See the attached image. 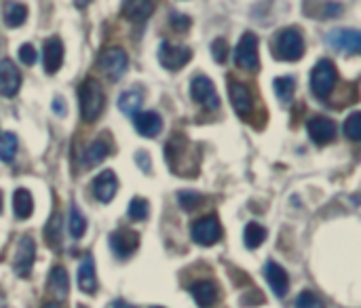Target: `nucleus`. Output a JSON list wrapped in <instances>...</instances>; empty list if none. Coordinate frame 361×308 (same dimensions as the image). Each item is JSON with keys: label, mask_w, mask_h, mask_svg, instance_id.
<instances>
[{"label": "nucleus", "mask_w": 361, "mask_h": 308, "mask_svg": "<svg viewBox=\"0 0 361 308\" xmlns=\"http://www.w3.org/2000/svg\"><path fill=\"white\" fill-rule=\"evenodd\" d=\"M165 159H167L169 169L178 175L190 178L199 171V161L192 152V142L182 133L169 137L165 146Z\"/></svg>", "instance_id": "f257e3e1"}, {"label": "nucleus", "mask_w": 361, "mask_h": 308, "mask_svg": "<svg viewBox=\"0 0 361 308\" xmlns=\"http://www.w3.org/2000/svg\"><path fill=\"white\" fill-rule=\"evenodd\" d=\"M78 104H80V118L85 123H95L102 116L106 108V93L99 80L95 78L82 80V85L78 87Z\"/></svg>", "instance_id": "f03ea898"}, {"label": "nucleus", "mask_w": 361, "mask_h": 308, "mask_svg": "<svg viewBox=\"0 0 361 308\" xmlns=\"http://www.w3.org/2000/svg\"><path fill=\"white\" fill-rule=\"evenodd\" d=\"M305 49H307L305 38H302L300 30H296V27H283L279 34H275L273 47H271L275 59H279V61H298V59H302Z\"/></svg>", "instance_id": "7ed1b4c3"}, {"label": "nucleus", "mask_w": 361, "mask_h": 308, "mask_svg": "<svg viewBox=\"0 0 361 308\" xmlns=\"http://www.w3.org/2000/svg\"><path fill=\"white\" fill-rule=\"evenodd\" d=\"M338 80V72L336 66L330 59H319L311 72V91L317 99H326L332 89L336 87Z\"/></svg>", "instance_id": "20e7f679"}, {"label": "nucleus", "mask_w": 361, "mask_h": 308, "mask_svg": "<svg viewBox=\"0 0 361 308\" xmlns=\"http://www.w3.org/2000/svg\"><path fill=\"white\" fill-rule=\"evenodd\" d=\"M190 237L197 245L209 247L216 245L222 239V224L216 216H203L192 222L190 226Z\"/></svg>", "instance_id": "39448f33"}, {"label": "nucleus", "mask_w": 361, "mask_h": 308, "mask_svg": "<svg viewBox=\"0 0 361 308\" xmlns=\"http://www.w3.org/2000/svg\"><path fill=\"white\" fill-rule=\"evenodd\" d=\"M235 63L245 72H256L260 68L258 57V36L254 32H245L239 38V44L235 49Z\"/></svg>", "instance_id": "423d86ee"}, {"label": "nucleus", "mask_w": 361, "mask_h": 308, "mask_svg": "<svg viewBox=\"0 0 361 308\" xmlns=\"http://www.w3.org/2000/svg\"><path fill=\"white\" fill-rule=\"evenodd\" d=\"M192 59V49L186 44H173L169 40H163L159 44V61L165 70L178 72Z\"/></svg>", "instance_id": "0eeeda50"}, {"label": "nucleus", "mask_w": 361, "mask_h": 308, "mask_svg": "<svg viewBox=\"0 0 361 308\" xmlns=\"http://www.w3.org/2000/svg\"><path fill=\"white\" fill-rule=\"evenodd\" d=\"M99 68L106 76H110L112 82L121 80L129 68V57L121 47H110L99 55Z\"/></svg>", "instance_id": "6e6552de"}, {"label": "nucleus", "mask_w": 361, "mask_h": 308, "mask_svg": "<svg viewBox=\"0 0 361 308\" xmlns=\"http://www.w3.org/2000/svg\"><path fill=\"white\" fill-rule=\"evenodd\" d=\"M36 260V243L32 237H21L13 256V271L19 279H27L32 275Z\"/></svg>", "instance_id": "1a4fd4ad"}, {"label": "nucleus", "mask_w": 361, "mask_h": 308, "mask_svg": "<svg viewBox=\"0 0 361 308\" xmlns=\"http://www.w3.org/2000/svg\"><path fill=\"white\" fill-rule=\"evenodd\" d=\"M108 243H110L112 254L118 260H127V258H131L137 252V247H140V235L135 230H129V228H118V230L110 233Z\"/></svg>", "instance_id": "9d476101"}, {"label": "nucleus", "mask_w": 361, "mask_h": 308, "mask_svg": "<svg viewBox=\"0 0 361 308\" xmlns=\"http://www.w3.org/2000/svg\"><path fill=\"white\" fill-rule=\"evenodd\" d=\"M190 97L207 108V110H216L220 108V97L216 93V85L207 78V76H195L192 82H190Z\"/></svg>", "instance_id": "9b49d317"}, {"label": "nucleus", "mask_w": 361, "mask_h": 308, "mask_svg": "<svg viewBox=\"0 0 361 308\" xmlns=\"http://www.w3.org/2000/svg\"><path fill=\"white\" fill-rule=\"evenodd\" d=\"M330 47H334L341 53L357 55L361 51V34L353 27H336L328 34Z\"/></svg>", "instance_id": "f8f14e48"}, {"label": "nucleus", "mask_w": 361, "mask_h": 308, "mask_svg": "<svg viewBox=\"0 0 361 308\" xmlns=\"http://www.w3.org/2000/svg\"><path fill=\"white\" fill-rule=\"evenodd\" d=\"M190 296L195 298L197 307L199 308H214L220 300V288L216 281L212 279H203V281H197L188 288Z\"/></svg>", "instance_id": "ddd939ff"}, {"label": "nucleus", "mask_w": 361, "mask_h": 308, "mask_svg": "<svg viewBox=\"0 0 361 308\" xmlns=\"http://www.w3.org/2000/svg\"><path fill=\"white\" fill-rule=\"evenodd\" d=\"M21 89V74L17 66L6 57L0 59V95L2 97H15Z\"/></svg>", "instance_id": "4468645a"}, {"label": "nucleus", "mask_w": 361, "mask_h": 308, "mask_svg": "<svg viewBox=\"0 0 361 308\" xmlns=\"http://www.w3.org/2000/svg\"><path fill=\"white\" fill-rule=\"evenodd\" d=\"M63 63V42L59 36H51L42 44V66L47 74H55Z\"/></svg>", "instance_id": "2eb2a0df"}, {"label": "nucleus", "mask_w": 361, "mask_h": 308, "mask_svg": "<svg viewBox=\"0 0 361 308\" xmlns=\"http://www.w3.org/2000/svg\"><path fill=\"white\" fill-rule=\"evenodd\" d=\"M307 131H309V137L317 146H324V144H328V142H332L336 137V125L328 116H315V118H311L309 125H307Z\"/></svg>", "instance_id": "dca6fc26"}, {"label": "nucleus", "mask_w": 361, "mask_h": 308, "mask_svg": "<svg viewBox=\"0 0 361 308\" xmlns=\"http://www.w3.org/2000/svg\"><path fill=\"white\" fill-rule=\"evenodd\" d=\"M116 190H118V180H116V173H114L112 169L102 171V173L93 180V195H95V199H97L99 203H104V205H108V203L114 199Z\"/></svg>", "instance_id": "f3484780"}, {"label": "nucleus", "mask_w": 361, "mask_h": 308, "mask_svg": "<svg viewBox=\"0 0 361 308\" xmlns=\"http://www.w3.org/2000/svg\"><path fill=\"white\" fill-rule=\"evenodd\" d=\"M264 277H267V281H269V285H271V290H273V294L277 298H286L288 296V292H290V277H288L283 266H279L277 262L269 260L267 266H264Z\"/></svg>", "instance_id": "a211bd4d"}, {"label": "nucleus", "mask_w": 361, "mask_h": 308, "mask_svg": "<svg viewBox=\"0 0 361 308\" xmlns=\"http://www.w3.org/2000/svg\"><path fill=\"white\" fill-rule=\"evenodd\" d=\"M133 125H135V131L142 135V137H157L163 129V118L159 112H152V110H146V112H137L133 116Z\"/></svg>", "instance_id": "6ab92c4d"}, {"label": "nucleus", "mask_w": 361, "mask_h": 308, "mask_svg": "<svg viewBox=\"0 0 361 308\" xmlns=\"http://www.w3.org/2000/svg\"><path fill=\"white\" fill-rule=\"evenodd\" d=\"M76 283H78V290L85 292V294H95L97 292V273H95L93 256H85L80 260L78 275H76Z\"/></svg>", "instance_id": "aec40b11"}, {"label": "nucleus", "mask_w": 361, "mask_h": 308, "mask_svg": "<svg viewBox=\"0 0 361 308\" xmlns=\"http://www.w3.org/2000/svg\"><path fill=\"white\" fill-rule=\"evenodd\" d=\"M231 104L237 110V114H250L254 108V97L250 93V89L243 82H231Z\"/></svg>", "instance_id": "412c9836"}, {"label": "nucleus", "mask_w": 361, "mask_h": 308, "mask_svg": "<svg viewBox=\"0 0 361 308\" xmlns=\"http://www.w3.org/2000/svg\"><path fill=\"white\" fill-rule=\"evenodd\" d=\"M49 292L57 300H66L70 294V277L63 266H53L49 273Z\"/></svg>", "instance_id": "4be33fe9"}, {"label": "nucleus", "mask_w": 361, "mask_h": 308, "mask_svg": "<svg viewBox=\"0 0 361 308\" xmlns=\"http://www.w3.org/2000/svg\"><path fill=\"white\" fill-rule=\"evenodd\" d=\"M152 13H154V2H146V0L123 2V15L133 23H144Z\"/></svg>", "instance_id": "5701e85b"}, {"label": "nucleus", "mask_w": 361, "mask_h": 308, "mask_svg": "<svg viewBox=\"0 0 361 308\" xmlns=\"http://www.w3.org/2000/svg\"><path fill=\"white\" fill-rule=\"evenodd\" d=\"M142 104H144V95H142V91H137V89H129V91L121 93V97H118V110H121L125 116H131V118H133L137 112H142V110H140Z\"/></svg>", "instance_id": "b1692460"}, {"label": "nucleus", "mask_w": 361, "mask_h": 308, "mask_svg": "<svg viewBox=\"0 0 361 308\" xmlns=\"http://www.w3.org/2000/svg\"><path fill=\"white\" fill-rule=\"evenodd\" d=\"M13 211L17 220H27L34 211V199L30 195V190L25 188H17L13 195Z\"/></svg>", "instance_id": "393cba45"}, {"label": "nucleus", "mask_w": 361, "mask_h": 308, "mask_svg": "<svg viewBox=\"0 0 361 308\" xmlns=\"http://www.w3.org/2000/svg\"><path fill=\"white\" fill-rule=\"evenodd\" d=\"M44 241L51 250H59L61 245V216L59 211H53L47 226H44Z\"/></svg>", "instance_id": "a878e982"}, {"label": "nucleus", "mask_w": 361, "mask_h": 308, "mask_svg": "<svg viewBox=\"0 0 361 308\" xmlns=\"http://www.w3.org/2000/svg\"><path fill=\"white\" fill-rule=\"evenodd\" d=\"M27 19V6L21 2H6L4 4V23L8 27H19Z\"/></svg>", "instance_id": "bb28decb"}, {"label": "nucleus", "mask_w": 361, "mask_h": 308, "mask_svg": "<svg viewBox=\"0 0 361 308\" xmlns=\"http://www.w3.org/2000/svg\"><path fill=\"white\" fill-rule=\"evenodd\" d=\"M108 152H110L108 144L104 140H95L91 146H87V150L82 154V161H85L87 167H95V165H99L108 156Z\"/></svg>", "instance_id": "cd10ccee"}, {"label": "nucleus", "mask_w": 361, "mask_h": 308, "mask_svg": "<svg viewBox=\"0 0 361 308\" xmlns=\"http://www.w3.org/2000/svg\"><path fill=\"white\" fill-rule=\"evenodd\" d=\"M17 150H19V140L15 133L6 131L0 135V161L2 163H13L15 156H17Z\"/></svg>", "instance_id": "c85d7f7f"}, {"label": "nucleus", "mask_w": 361, "mask_h": 308, "mask_svg": "<svg viewBox=\"0 0 361 308\" xmlns=\"http://www.w3.org/2000/svg\"><path fill=\"white\" fill-rule=\"evenodd\" d=\"M264 239H267V228H264V226H260V224H256V222H250V224L245 226V230H243V243H245L247 250L260 247V245L264 243Z\"/></svg>", "instance_id": "c756f323"}, {"label": "nucleus", "mask_w": 361, "mask_h": 308, "mask_svg": "<svg viewBox=\"0 0 361 308\" xmlns=\"http://www.w3.org/2000/svg\"><path fill=\"white\" fill-rule=\"evenodd\" d=\"M68 228L72 239H82L87 233V220L82 216V211L78 209V205H70V220H68Z\"/></svg>", "instance_id": "7c9ffc66"}, {"label": "nucleus", "mask_w": 361, "mask_h": 308, "mask_svg": "<svg viewBox=\"0 0 361 308\" xmlns=\"http://www.w3.org/2000/svg\"><path fill=\"white\" fill-rule=\"evenodd\" d=\"M273 87H275V95L279 97V101L288 104L292 97H294V91H296V78L294 76H279L273 80Z\"/></svg>", "instance_id": "2f4dec72"}, {"label": "nucleus", "mask_w": 361, "mask_h": 308, "mask_svg": "<svg viewBox=\"0 0 361 308\" xmlns=\"http://www.w3.org/2000/svg\"><path fill=\"white\" fill-rule=\"evenodd\" d=\"M127 211H129V218H131L133 222H144V220H148V216H150V205H148L146 199L135 197V199H131Z\"/></svg>", "instance_id": "473e14b6"}, {"label": "nucleus", "mask_w": 361, "mask_h": 308, "mask_svg": "<svg viewBox=\"0 0 361 308\" xmlns=\"http://www.w3.org/2000/svg\"><path fill=\"white\" fill-rule=\"evenodd\" d=\"M178 203L184 211H195L201 203H203V197L199 192H190V190H180L178 192Z\"/></svg>", "instance_id": "72a5a7b5"}, {"label": "nucleus", "mask_w": 361, "mask_h": 308, "mask_svg": "<svg viewBox=\"0 0 361 308\" xmlns=\"http://www.w3.org/2000/svg\"><path fill=\"white\" fill-rule=\"evenodd\" d=\"M345 135L351 142H360L361 140V114L355 110L349 114V118L345 121Z\"/></svg>", "instance_id": "f704fd0d"}, {"label": "nucleus", "mask_w": 361, "mask_h": 308, "mask_svg": "<svg viewBox=\"0 0 361 308\" xmlns=\"http://www.w3.org/2000/svg\"><path fill=\"white\" fill-rule=\"evenodd\" d=\"M296 308H326L324 300L315 294V292H302L298 298H296Z\"/></svg>", "instance_id": "c9c22d12"}, {"label": "nucleus", "mask_w": 361, "mask_h": 308, "mask_svg": "<svg viewBox=\"0 0 361 308\" xmlns=\"http://www.w3.org/2000/svg\"><path fill=\"white\" fill-rule=\"evenodd\" d=\"M169 21H171V25H173L176 30H180V32H188V27L192 25V19H190L188 15H184V13H178V11H171V13H169Z\"/></svg>", "instance_id": "e433bc0d"}, {"label": "nucleus", "mask_w": 361, "mask_h": 308, "mask_svg": "<svg viewBox=\"0 0 361 308\" xmlns=\"http://www.w3.org/2000/svg\"><path fill=\"white\" fill-rule=\"evenodd\" d=\"M212 55H214V59L218 63H224L226 61V57H228V44H226L224 38H216L212 42Z\"/></svg>", "instance_id": "4c0bfd02"}, {"label": "nucleus", "mask_w": 361, "mask_h": 308, "mask_svg": "<svg viewBox=\"0 0 361 308\" xmlns=\"http://www.w3.org/2000/svg\"><path fill=\"white\" fill-rule=\"evenodd\" d=\"M19 59H21V63H25V66H34V61H36V49H34V44H30V42H23L21 47H19Z\"/></svg>", "instance_id": "58836bf2"}, {"label": "nucleus", "mask_w": 361, "mask_h": 308, "mask_svg": "<svg viewBox=\"0 0 361 308\" xmlns=\"http://www.w3.org/2000/svg\"><path fill=\"white\" fill-rule=\"evenodd\" d=\"M135 161H137V167L144 173H150V156H148V152H137L135 154Z\"/></svg>", "instance_id": "ea45409f"}, {"label": "nucleus", "mask_w": 361, "mask_h": 308, "mask_svg": "<svg viewBox=\"0 0 361 308\" xmlns=\"http://www.w3.org/2000/svg\"><path fill=\"white\" fill-rule=\"evenodd\" d=\"M66 110H68L66 99H63L61 95H57V97L53 99V112H55V114H59V116H66Z\"/></svg>", "instance_id": "a19ab883"}, {"label": "nucleus", "mask_w": 361, "mask_h": 308, "mask_svg": "<svg viewBox=\"0 0 361 308\" xmlns=\"http://www.w3.org/2000/svg\"><path fill=\"white\" fill-rule=\"evenodd\" d=\"M112 308H137V307H133V304H129V302H123V300H116V302L112 304Z\"/></svg>", "instance_id": "79ce46f5"}, {"label": "nucleus", "mask_w": 361, "mask_h": 308, "mask_svg": "<svg viewBox=\"0 0 361 308\" xmlns=\"http://www.w3.org/2000/svg\"><path fill=\"white\" fill-rule=\"evenodd\" d=\"M42 308H61L57 302H47V304H42Z\"/></svg>", "instance_id": "37998d69"}, {"label": "nucleus", "mask_w": 361, "mask_h": 308, "mask_svg": "<svg viewBox=\"0 0 361 308\" xmlns=\"http://www.w3.org/2000/svg\"><path fill=\"white\" fill-rule=\"evenodd\" d=\"M0 308H6V302H4V296L0 294Z\"/></svg>", "instance_id": "c03bdc74"}, {"label": "nucleus", "mask_w": 361, "mask_h": 308, "mask_svg": "<svg viewBox=\"0 0 361 308\" xmlns=\"http://www.w3.org/2000/svg\"><path fill=\"white\" fill-rule=\"evenodd\" d=\"M0 211H2V192H0Z\"/></svg>", "instance_id": "a18cd8bd"}, {"label": "nucleus", "mask_w": 361, "mask_h": 308, "mask_svg": "<svg viewBox=\"0 0 361 308\" xmlns=\"http://www.w3.org/2000/svg\"><path fill=\"white\" fill-rule=\"evenodd\" d=\"M150 308H163V307H150Z\"/></svg>", "instance_id": "49530a36"}, {"label": "nucleus", "mask_w": 361, "mask_h": 308, "mask_svg": "<svg viewBox=\"0 0 361 308\" xmlns=\"http://www.w3.org/2000/svg\"><path fill=\"white\" fill-rule=\"evenodd\" d=\"M78 308H85V307H82V304H80V307H78Z\"/></svg>", "instance_id": "de8ad7c7"}]
</instances>
